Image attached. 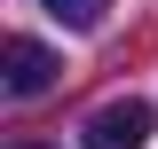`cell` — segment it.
I'll use <instances>...</instances> for the list:
<instances>
[{
  "label": "cell",
  "mask_w": 158,
  "mask_h": 149,
  "mask_svg": "<svg viewBox=\"0 0 158 149\" xmlns=\"http://www.w3.org/2000/svg\"><path fill=\"white\" fill-rule=\"evenodd\" d=\"M150 102H135V94H127V102H103L95 118H87V149H142L150 141Z\"/></svg>",
  "instance_id": "cell-1"
},
{
  "label": "cell",
  "mask_w": 158,
  "mask_h": 149,
  "mask_svg": "<svg viewBox=\"0 0 158 149\" xmlns=\"http://www.w3.org/2000/svg\"><path fill=\"white\" fill-rule=\"evenodd\" d=\"M0 63H8V94H16V102L48 94V86H56V71H63V63L48 55L40 39H8V47H0Z\"/></svg>",
  "instance_id": "cell-2"
},
{
  "label": "cell",
  "mask_w": 158,
  "mask_h": 149,
  "mask_svg": "<svg viewBox=\"0 0 158 149\" xmlns=\"http://www.w3.org/2000/svg\"><path fill=\"white\" fill-rule=\"evenodd\" d=\"M16 149H40V141H16Z\"/></svg>",
  "instance_id": "cell-4"
},
{
  "label": "cell",
  "mask_w": 158,
  "mask_h": 149,
  "mask_svg": "<svg viewBox=\"0 0 158 149\" xmlns=\"http://www.w3.org/2000/svg\"><path fill=\"white\" fill-rule=\"evenodd\" d=\"M40 8H48V16H56V24H71V32H95V24H103V8H111V0H40Z\"/></svg>",
  "instance_id": "cell-3"
}]
</instances>
